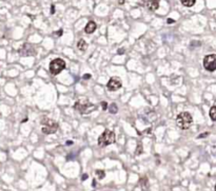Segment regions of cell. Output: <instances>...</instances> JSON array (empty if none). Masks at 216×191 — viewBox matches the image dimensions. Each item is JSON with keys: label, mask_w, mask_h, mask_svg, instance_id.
Returning a JSON list of instances; mask_svg holds the SVG:
<instances>
[{"label": "cell", "mask_w": 216, "mask_h": 191, "mask_svg": "<svg viewBox=\"0 0 216 191\" xmlns=\"http://www.w3.org/2000/svg\"><path fill=\"white\" fill-rule=\"evenodd\" d=\"M96 29H97V25H96V23L94 22L93 20H90L88 23H87L86 28H84V32H86L87 34H92V33L95 32Z\"/></svg>", "instance_id": "10"}, {"label": "cell", "mask_w": 216, "mask_h": 191, "mask_svg": "<svg viewBox=\"0 0 216 191\" xmlns=\"http://www.w3.org/2000/svg\"><path fill=\"white\" fill-rule=\"evenodd\" d=\"M95 174L98 176V180H101V179H103V177L106 176V173H104V171H103V170H96Z\"/></svg>", "instance_id": "15"}, {"label": "cell", "mask_w": 216, "mask_h": 191, "mask_svg": "<svg viewBox=\"0 0 216 191\" xmlns=\"http://www.w3.org/2000/svg\"><path fill=\"white\" fill-rule=\"evenodd\" d=\"M141 152H142V145H141V144H138V145H137V150H136L135 154L136 155H138V154L141 153Z\"/></svg>", "instance_id": "16"}, {"label": "cell", "mask_w": 216, "mask_h": 191, "mask_svg": "<svg viewBox=\"0 0 216 191\" xmlns=\"http://www.w3.org/2000/svg\"><path fill=\"white\" fill-rule=\"evenodd\" d=\"M174 22H175V20H173L172 18H169V19H168V23H169V24H171V23H174Z\"/></svg>", "instance_id": "18"}, {"label": "cell", "mask_w": 216, "mask_h": 191, "mask_svg": "<svg viewBox=\"0 0 216 191\" xmlns=\"http://www.w3.org/2000/svg\"><path fill=\"white\" fill-rule=\"evenodd\" d=\"M64 69H65V61L63 60L62 58L53 59L50 62V65H49V70H50L51 74H53V75H58Z\"/></svg>", "instance_id": "5"}, {"label": "cell", "mask_w": 216, "mask_h": 191, "mask_svg": "<svg viewBox=\"0 0 216 191\" xmlns=\"http://www.w3.org/2000/svg\"><path fill=\"white\" fill-rule=\"evenodd\" d=\"M109 111H110V113H112V114L117 113V112H118V108L116 106V103H111L110 108H109Z\"/></svg>", "instance_id": "13"}, {"label": "cell", "mask_w": 216, "mask_h": 191, "mask_svg": "<svg viewBox=\"0 0 216 191\" xmlns=\"http://www.w3.org/2000/svg\"><path fill=\"white\" fill-rule=\"evenodd\" d=\"M83 78H91V74H86L83 76Z\"/></svg>", "instance_id": "21"}, {"label": "cell", "mask_w": 216, "mask_h": 191, "mask_svg": "<svg viewBox=\"0 0 216 191\" xmlns=\"http://www.w3.org/2000/svg\"><path fill=\"white\" fill-rule=\"evenodd\" d=\"M121 80L120 78L117 77V76H114V77H112L109 80L108 85H107V88H108L109 91H111V92H115V91L119 90V89L121 88Z\"/></svg>", "instance_id": "8"}, {"label": "cell", "mask_w": 216, "mask_h": 191, "mask_svg": "<svg viewBox=\"0 0 216 191\" xmlns=\"http://www.w3.org/2000/svg\"><path fill=\"white\" fill-rule=\"evenodd\" d=\"M146 3L149 11L155 12V11H157L159 9V0H148Z\"/></svg>", "instance_id": "9"}, {"label": "cell", "mask_w": 216, "mask_h": 191, "mask_svg": "<svg viewBox=\"0 0 216 191\" xmlns=\"http://www.w3.org/2000/svg\"><path fill=\"white\" fill-rule=\"evenodd\" d=\"M180 2L181 4L187 6V8H191V6H193L195 4L196 0H180Z\"/></svg>", "instance_id": "12"}, {"label": "cell", "mask_w": 216, "mask_h": 191, "mask_svg": "<svg viewBox=\"0 0 216 191\" xmlns=\"http://www.w3.org/2000/svg\"><path fill=\"white\" fill-rule=\"evenodd\" d=\"M204 67L209 72H214L216 69V56L214 54H209L204 58Z\"/></svg>", "instance_id": "6"}, {"label": "cell", "mask_w": 216, "mask_h": 191, "mask_svg": "<svg viewBox=\"0 0 216 191\" xmlns=\"http://www.w3.org/2000/svg\"><path fill=\"white\" fill-rule=\"evenodd\" d=\"M210 117H211L212 121H216V107L213 106L210 110Z\"/></svg>", "instance_id": "14"}, {"label": "cell", "mask_w": 216, "mask_h": 191, "mask_svg": "<svg viewBox=\"0 0 216 191\" xmlns=\"http://www.w3.org/2000/svg\"><path fill=\"white\" fill-rule=\"evenodd\" d=\"M209 135V133H204V134H201V135H198L197 136V138H201V137H204V136H207Z\"/></svg>", "instance_id": "19"}, {"label": "cell", "mask_w": 216, "mask_h": 191, "mask_svg": "<svg viewBox=\"0 0 216 191\" xmlns=\"http://www.w3.org/2000/svg\"><path fill=\"white\" fill-rule=\"evenodd\" d=\"M41 130L44 134H53L56 133L58 130V124L55 121L48 117H43L41 119Z\"/></svg>", "instance_id": "2"}, {"label": "cell", "mask_w": 216, "mask_h": 191, "mask_svg": "<svg viewBox=\"0 0 216 191\" xmlns=\"http://www.w3.org/2000/svg\"><path fill=\"white\" fill-rule=\"evenodd\" d=\"M77 48L79 51H81V52H84V51L88 49V45H87V42L83 39H80V40L77 42Z\"/></svg>", "instance_id": "11"}, {"label": "cell", "mask_w": 216, "mask_h": 191, "mask_svg": "<svg viewBox=\"0 0 216 191\" xmlns=\"http://www.w3.org/2000/svg\"><path fill=\"white\" fill-rule=\"evenodd\" d=\"M95 108H96L95 105L91 103L90 101H88L87 99H79V101H76L75 105H74V109L77 110L78 112L80 114H82V115L91 113L92 111L95 110Z\"/></svg>", "instance_id": "1"}, {"label": "cell", "mask_w": 216, "mask_h": 191, "mask_svg": "<svg viewBox=\"0 0 216 191\" xmlns=\"http://www.w3.org/2000/svg\"><path fill=\"white\" fill-rule=\"evenodd\" d=\"M116 136L112 130H104L99 137H98V145L100 147H107L115 143Z\"/></svg>", "instance_id": "4"}, {"label": "cell", "mask_w": 216, "mask_h": 191, "mask_svg": "<svg viewBox=\"0 0 216 191\" xmlns=\"http://www.w3.org/2000/svg\"><path fill=\"white\" fill-rule=\"evenodd\" d=\"M176 123H177L179 128H181L182 130H187L191 127L192 123H193V118L189 112H181L176 118Z\"/></svg>", "instance_id": "3"}, {"label": "cell", "mask_w": 216, "mask_h": 191, "mask_svg": "<svg viewBox=\"0 0 216 191\" xmlns=\"http://www.w3.org/2000/svg\"><path fill=\"white\" fill-rule=\"evenodd\" d=\"M101 106H102L103 110H107V108H108V103H107L106 101H102V103H101Z\"/></svg>", "instance_id": "17"}, {"label": "cell", "mask_w": 216, "mask_h": 191, "mask_svg": "<svg viewBox=\"0 0 216 191\" xmlns=\"http://www.w3.org/2000/svg\"><path fill=\"white\" fill-rule=\"evenodd\" d=\"M122 52L124 53V50H123V49H120V50L118 51V54H119V55H121V53H122Z\"/></svg>", "instance_id": "20"}, {"label": "cell", "mask_w": 216, "mask_h": 191, "mask_svg": "<svg viewBox=\"0 0 216 191\" xmlns=\"http://www.w3.org/2000/svg\"><path fill=\"white\" fill-rule=\"evenodd\" d=\"M19 55L22 57H28V56H35L36 55V50L30 43H24L20 47V49L18 50Z\"/></svg>", "instance_id": "7"}, {"label": "cell", "mask_w": 216, "mask_h": 191, "mask_svg": "<svg viewBox=\"0 0 216 191\" xmlns=\"http://www.w3.org/2000/svg\"><path fill=\"white\" fill-rule=\"evenodd\" d=\"M51 13H52V14H54V13H55V12H54V5H52V12H51Z\"/></svg>", "instance_id": "22"}]
</instances>
